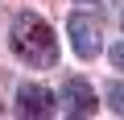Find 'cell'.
<instances>
[{
    "instance_id": "obj_1",
    "label": "cell",
    "mask_w": 124,
    "mask_h": 120,
    "mask_svg": "<svg viewBox=\"0 0 124 120\" xmlns=\"http://www.w3.org/2000/svg\"><path fill=\"white\" fill-rule=\"evenodd\" d=\"M8 46H13V54L21 58V62L33 66V71H50L58 62V37H54L50 21L37 17V13H17L13 17Z\"/></svg>"
},
{
    "instance_id": "obj_2",
    "label": "cell",
    "mask_w": 124,
    "mask_h": 120,
    "mask_svg": "<svg viewBox=\"0 0 124 120\" xmlns=\"http://www.w3.org/2000/svg\"><path fill=\"white\" fill-rule=\"evenodd\" d=\"M66 37H70V46H75L79 58H95L99 46H103V25L91 13H70L66 17Z\"/></svg>"
},
{
    "instance_id": "obj_3",
    "label": "cell",
    "mask_w": 124,
    "mask_h": 120,
    "mask_svg": "<svg viewBox=\"0 0 124 120\" xmlns=\"http://www.w3.org/2000/svg\"><path fill=\"white\" fill-rule=\"evenodd\" d=\"M58 95L46 87V83H21L17 87V112L25 116V120H50L54 112H58Z\"/></svg>"
},
{
    "instance_id": "obj_4",
    "label": "cell",
    "mask_w": 124,
    "mask_h": 120,
    "mask_svg": "<svg viewBox=\"0 0 124 120\" xmlns=\"http://www.w3.org/2000/svg\"><path fill=\"white\" fill-rule=\"evenodd\" d=\"M58 99H62V108H66V116H95L99 112V95L91 91V83L87 79H66V83H62V91H58Z\"/></svg>"
},
{
    "instance_id": "obj_5",
    "label": "cell",
    "mask_w": 124,
    "mask_h": 120,
    "mask_svg": "<svg viewBox=\"0 0 124 120\" xmlns=\"http://www.w3.org/2000/svg\"><path fill=\"white\" fill-rule=\"evenodd\" d=\"M108 108L116 112V116H124V83H108Z\"/></svg>"
},
{
    "instance_id": "obj_6",
    "label": "cell",
    "mask_w": 124,
    "mask_h": 120,
    "mask_svg": "<svg viewBox=\"0 0 124 120\" xmlns=\"http://www.w3.org/2000/svg\"><path fill=\"white\" fill-rule=\"evenodd\" d=\"M112 66H116V71H124V41H120V46H112Z\"/></svg>"
},
{
    "instance_id": "obj_7",
    "label": "cell",
    "mask_w": 124,
    "mask_h": 120,
    "mask_svg": "<svg viewBox=\"0 0 124 120\" xmlns=\"http://www.w3.org/2000/svg\"><path fill=\"white\" fill-rule=\"evenodd\" d=\"M120 25H124V8H120Z\"/></svg>"
},
{
    "instance_id": "obj_8",
    "label": "cell",
    "mask_w": 124,
    "mask_h": 120,
    "mask_svg": "<svg viewBox=\"0 0 124 120\" xmlns=\"http://www.w3.org/2000/svg\"><path fill=\"white\" fill-rule=\"evenodd\" d=\"M83 4H87V0H83Z\"/></svg>"
}]
</instances>
